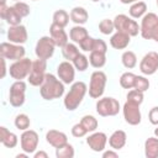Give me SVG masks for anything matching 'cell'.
<instances>
[{
  "instance_id": "cell-46",
  "label": "cell",
  "mask_w": 158,
  "mask_h": 158,
  "mask_svg": "<svg viewBox=\"0 0 158 158\" xmlns=\"http://www.w3.org/2000/svg\"><path fill=\"white\" fill-rule=\"evenodd\" d=\"M1 65H2V72H1V78H5L6 77V72L9 69H6V59L1 57Z\"/></svg>"
},
{
  "instance_id": "cell-15",
  "label": "cell",
  "mask_w": 158,
  "mask_h": 158,
  "mask_svg": "<svg viewBox=\"0 0 158 158\" xmlns=\"http://www.w3.org/2000/svg\"><path fill=\"white\" fill-rule=\"evenodd\" d=\"M57 75L64 84H73L75 78V68L72 62L63 60L57 67Z\"/></svg>"
},
{
  "instance_id": "cell-55",
  "label": "cell",
  "mask_w": 158,
  "mask_h": 158,
  "mask_svg": "<svg viewBox=\"0 0 158 158\" xmlns=\"http://www.w3.org/2000/svg\"><path fill=\"white\" fill-rule=\"evenodd\" d=\"M14 1H21V0H14Z\"/></svg>"
},
{
  "instance_id": "cell-43",
  "label": "cell",
  "mask_w": 158,
  "mask_h": 158,
  "mask_svg": "<svg viewBox=\"0 0 158 158\" xmlns=\"http://www.w3.org/2000/svg\"><path fill=\"white\" fill-rule=\"evenodd\" d=\"M93 51H99V52H102V53H106L107 52V44L104 40H100V38H95V42H94V48Z\"/></svg>"
},
{
  "instance_id": "cell-30",
  "label": "cell",
  "mask_w": 158,
  "mask_h": 158,
  "mask_svg": "<svg viewBox=\"0 0 158 158\" xmlns=\"http://www.w3.org/2000/svg\"><path fill=\"white\" fill-rule=\"evenodd\" d=\"M121 62L126 69H132L137 65V56L133 51H125L121 56Z\"/></svg>"
},
{
  "instance_id": "cell-24",
  "label": "cell",
  "mask_w": 158,
  "mask_h": 158,
  "mask_svg": "<svg viewBox=\"0 0 158 158\" xmlns=\"http://www.w3.org/2000/svg\"><path fill=\"white\" fill-rule=\"evenodd\" d=\"M70 21H73L75 25H84L89 20V14L83 6H75L69 12Z\"/></svg>"
},
{
  "instance_id": "cell-4",
  "label": "cell",
  "mask_w": 158,
  "mask_h": 158,
  "mask_svg": "<svg viewBox=\"0 0 158 158\" xmlns=\"http://www.w3.org/2000/svg\"><path fill=\"white\" fill-rule=\"evenodd\" d=\"M115 30L120 32H125L131 37H136L139 33V25L136 22L135 19L127 16L125 14H118L114 19Z\"/></svg>"
},
{
  "instance_id": "cell-35",
  "label": "cell",
  "mask_w": 158,
  "mask_h": 158,
  "mask_svg": "<svg viewBox=\"0 0 158 158\" xmlns=\"http://www.w3.org/2000/svg\"><path fill=\"white\" fill-rule=\"evenodd\" d=\"M14 125L17 130L20 131H25V130H28L30 126H31V120L28 117V115L26 114H19L16 115L15 120H14Z\"/></svg>"
},
{
  "instance_id": "cell-21",
  "label": "cell",
  "mask_w": 158,
  "mask_h": 158,
  "mask_svg": "<svg viewBox=\"0 0 158 158\" xmlns=\"http://www.w3.org/2000/svg\"><path fill=\"white\" fill-rule=\"evenodd\" d=\"M130 42H131V36L120 31H116L110 37V46L114 49H125L130 44Z\"/></svg>"
},
{
  "instance_id": "cell-13",
  "label": "cell",
  "mask_w": 158,
  "mask_h": 158,
  "mask_svg": "<svg viewBox=\"0 0 158 158\" xmlns=\"http://www.w3.org/2000/svg\"><path fill=\"white\" fill-rule=\"evenodd\" d=\"M158 26V16L154 12H147L142 20H141V25H139V35L142 36L143 40H151L153 31L156 30V27Z\"/></svg>"
},
{
  "instance_id": "cell-2",
  "label": "cell",
  "mask_w": 158,
  "mask_h": 158,
  "mask_svg": "<svg viewBox=\"0 0 158 158\" xmlns=\"http://www.w3.org/2000/svg\"><path fill=\"white\" fill-rule=\"evenodd\" d=\"M88 93V85L84 81H75L72 84L69 91L63 99V105L68 111H74L83 102L85 94Z\"/></svg>"
},
{
  "instance_id": "cell-32",
  "label": "cell",
  "mask_w": 158,
  "mask_h": 158,
  "mask_svg": "<svg viewBox=\"0 0 158 158\" xmlns=\"http://www.w3.org/2000/svg\"><path fill=\"white\" fill-rule=\"evenodd\" d=\"M75 154L74 147L70 143H64L63 146L56 148V157L57 158H73Z\"/></svg>"
},
{
  "instance_id": "cell-34",
  "label": "cell",
  "mask_w": 158,
  "mask_h": 158,
  "mask_svg": "<svg viewBox=\"0 0 158 158\" xmlns=\"http://www.w3.org/2000/svg\"><path fill=\"white\" fill-rule=\"evenodd\" d=\"M72 63H73L75 70H78V72H85V70L88 69L89 64H90V63H89V58H88L85 54H83V53H79V54L72 60Z\"/></svg>"
},
{
  "instance_id": "cell-5",
  "label": "cell",
  "mask_w": 158,
  "mask_h": 158,
  "mask_svg": "<svg viewBox=\"0 0 158 158\" xmlns=\"http://www.w3.org/2000/svg\"><path fill=\"white\" fill-rule=\"evenodd\" d=\"M32 68V60L30 58L23 57L22 59L14 60L9 67V74L15 80H23L28 78L30 72Z\"/></svg>"
},
{
  "instance_id": "cell-29",
  "label": "cell",
  "mask_w": 158,
  "mask_h": 158,
  "mask_svg": "<svg viewBox=\"0 0 158 158\" xmlns=\"http://www.w3.org/2000/svg\"><path fill=\"white\" fill-rule=\"evenodd\" d=\"M52 20H53L52 22H54V23H57V25H59V26H62V27H65V26H68V23H69L70 16H69V14H68L65 10L59 9V10H56V11L53 12Z\"/></svg>"
},
{
  "instance_id": "cell-44",
  "label": "cell",
  "mask_w": 158,
  "mask_h": 158,
  "mask_svg": "<svg viewBox=\"0 0 158 158\" xmlns=\"http://www.w3.org/2000/svg\"><path fill=\"white\" fill-rule=\"evenodd\" d=\"M148 120L152 125L158 126V106H154L148 112Z\"/></svg>"
},
{
  "instance_id": "cell-52",
  "label": "cell",
  "mask_w": 158,
  "mask_h": 158,
  "mask_svg": "<svg viewBox=\"0 0 158 158\" xmlns=\"http://www.w3.org/2000/svg\"><path fill=\"white\" fill-rule=\"evenodd\" d=\"M4 4H6V0H1V4L0 5H4Z\"/></svg>"
},
{
  "instance_id": "cell-31",
  "label": "cell",
  "mask_w": 158,
  "mask_h": 158,
  "mask_svg": "<svg viewBox=\"0 0 158 158\" xmlns=\"http://www.w3.org/2000/svg\"><path fill=\"white\" fill-rule=\"evenodd\" d=\"M79 48L77 47V44L73 42V43H67L64 47H62V56L64 57L65 60H69L72 62L78 54H79Z\"/></svg>"
},
{
  "instance_id": "cell-17",
  "label": "cell",
  "mask_w": 158,
  "mask_h": 158,
  "mask_svg": "<svg viewBox=\"0 0 158 158\" xmlns=\"http://www.w3.org/2000/svg\"><path fill=\"white\" fill-rule=\"evenodd\" d=\"M6 36H7L9 42H12V43H16V44H23L28 38L27 28L23 25L10 26L9 30H7Z\"/></svg>"
},
{
  "instance_id": "cell-25",
  "label": "cell",
  "mask_w": 158,
  "mask_h": 158,
  "mask_svg": "<svg viewBox=\"0 0 158 158\" xmlns=\"http://www.w3.org/2000/svg\"><path fill=\"white\" fill-rule=\"evenodd\" d=\"M89 36L88 30L83 26V25H75L69 30V38L72 40V42L74 43H80L83 40H85Z\"/></svg>"
},
{
  "instance_id": "cell-26",
  "label": "cell",
  "mask_w": 158,
  "mask_h": 158,
  "mask_svg": "<svg viewBox=\"0 0 158 158\" xmlns=\"http://www.w3.org/2000/svg\"><path fill=\"white\" fill-rule=\"evenodd\" d=\"M144 156L147 158H158V137H148L144 141Z\"/></svg>"
},
{
  "instance_id": "cell-37",
  "label": "cell",
  "mask_w": 158,
  "mask_h": 158,
  "mask_svg": "<svg viewBox=\"0 0 158 158\" xmlns=\"http://www.w3.org/2000/svg\"><path fill=\"white\" fill-rule=\"evenodd\" d=\"M99 31L102 33V35H112L115 30V23H114V20H110V19H104L99 22Z\"/></svg>"
},
{
  "instance_id": "cell-8",
  "label": "cell",
  "mask_w": 158,
  "mask_h": 158,
  "mask_svg": "<svg viewBox=\"0 0 158 158\" xmlns=\"http://www.w3.org/2000/svg\"><path fill=\"white\" fill-rule=\"evenodd\" d=\"M56 47L57 46H56V43H54V41L52 40L51 36H42L36 43L35 54L40 59L48 60V59H51L53 57Z\"/></svg>"
},
{
  "instance_id": "cell-49",
  "label": "cell",
  "mask_w": 158,
  "mask_h": 158,
  "mask_svg": "<svg viewBox=\"0 0 158 158\" xmlns=\"http://www.w3.org/2000/svg\"><path fill=\"white\" fill-rule=\"evenodd\" d=\"M122 4H125V5H128V4H133V2H136V1H139V0H120Z\"/></svg>"
},
{
  "instance_id": "cell-42",
  "label": "cell",
  "mask_w": 158,
  "mask_h": 158,
  "mask_svg": "<svg viewBox=\"0 0 158 158\" xmlns=\"http://www.w3.org/2000/svg\"><path fill=\"white\" fill-rule=\"evenodd\" d=\"M86 133H89V132L85 130V127H84L80 122L73 125V127H72V135H73L75 138L84 137V136H86Z\"/></svg>"
},
{
  "instance_id": "cell-16",
  "label": "cell",
  "mask_w": 158,
  "mask_h": 158,
  "mask_svg": "<svg viewBox=\"0 0 158 158\" xmlns=\"http://www.w3.org/2000/svg\"><path fill=\"white\" fill-rule=\"evenodd\" d=\"M109 138L106 136V133L104 132H91V135L88 136L86 138V144L89 146V148L94 152H102L106 147Z\"/></svg>"
},
{
  "instance_id": "cell-56",
  "label": "cell",
  "mask_w": 158,
  "mask_h": 158,
  "mask_svg": "<svg viewBox=\"0 0 158 158\" xmlns=\"http://www.w3.org/2000/svg\"><path fill=\"white\" fill-rule=\"evenodd\" d=\"M32 1H37V0H32Z\"/></svg>"
},
{
  "instance_id": "cell-40",
  "label": "cell",
  "mask_w": 158,
  "mask_h": 158,
  "mask_svg": "<svg viewBox=\"0 0 158 158\" xmlns=\"http://www.w3.org/2000/svg\"><path fill=\"white\" fill-rule=\"evenodd\" d=\"M12 6L15 7V10L17 11V14H19L21 17H27V16L30 15V12H31L30 6H28L26 2H23V1H16Z\"/></svg>"
},
{
  "instance_id": "cell-9",
  "label": "cell",
  "mask_w": 158,
  "mask_h": 158,
  "mask_svg": "<svg viewBox=\"0 0 158 158\" xmlns=\"http://www.w3.org/2000/svg\"><path fill=\"white\" fill-rule=\"evenodd\" d=\"M46 69H47V60L37 58L36 60L32 62V68L30 72V75L27 78L28 83L32 86H41L44 77H46Z\"/></svg>"
},
{
  "instance_id": "cell-23",
  "label": "cell",
  "mask_w": 158,
  "mask_h": 158,
  "mask_svg": "<svg viewBox=\"0 0 158 158\" xmlns=\"http://www.w3.org/2000/svg\"><path fill=\"white\" fill-rule=\"evenodd\" d=\"M0 142L6 147V148H15L19 143V137L9 131L5 126H1L0 127Z\"/></svg>"
},
{
  "instance_id": "cell-7",
  "label": "cell",
  "mask_w": 158,
  "mask_h": 158,
  "mask_svg": "<svg viewBox=\"0 0 158 158\" xmlns=\"http://www.w3.org/2000/svg\"><path fill=\"white\" fill-rule=\"evenodd\" d=\"M26 83L23 80H15L9 90V102L14 107H21L26 100Z\"/></svg>"
},
{
  "instance_id": "cell-54",
  "label": "cell",
  "mask_w": 158,
  "mask_h": 158,
  "mask_svg": "<svg viewBox=\"0 0 158 158\" xmlns=\"http://www.w3.org/2000/svg\"><path fill=\"white\" fill-rule=\"evenodd\" d=\"M156 4H157V6H158V0H156Z\"/></svg>"
},
{
  "instance_id": "cell-1",
  "label": "cell",
  "mask_w": 158,
  "mask_h": 158,
  "mask_svg": "<svg viewBox=\"0 0 158 158\" xmlns=\"http://www.w3.org/2000/svg\"><path fill=\"white\" fill-rule=\"evenodd\" d=\"M40 94L42 99L51 101L59 99L64 94V83L52 73H47L42 85L40 86Z\"/></svg>"
},
{
  "instance_id": "cell-39",
  "label": "cell",
  "mask_w": 158,
  "mask_h": 158,
  "mask_svg": "<svg viewBox=\"0 0 158 158\" xmlns=\"http://www.w3.org/2000/svg\"><path fill=\"white\" fill-rule=\"evenodd\" d=\"M133 89L143 91V93L147 91L149 89V80L143 75H136V81H135Z\"/></svg>"
},
{
  "instance_id": "cell-27",
  "label": "cell",
  "mask_w": 158,
  "mask_h": 158,
  "mask_svg": "<svg viewBox=\"0 0 158 158\" xmlns=\"http://www.w3.org/2000/svg\"><path fill=\"white\" fill-rule=\"evenodd\" d=\"M146 14H147V4L141 0L131 4L128 9V15L132 19H142Z\"/></svg>"
},
{
  "instance_id": "cell-51",
  "label": "cell",
  "mask_w": 158,
  "mask_h": 158,
  "mask_svg": "<svg viewBox=\"0 0 158 158\" xmlns=\"http://www.w3.org/2000/svg\"><path fill=\"white\" fill-rule=\"evenodd\" d=\"M154 136H156V137H158V126L154 128Z\"/></svg>"
},
{
  "instance_id": "cell-45",
  "label": "cell",
  "mask_w": 158,
  "mask_h": 158,
  "mask_svg": "<svg viewBox=\"0 0 158 158\" xmlns=\"http://www.w3.org/2000/svg\"><path fill=\"white\" fill-rule=\"evenodd\" d=\"M118 157V153L115 151V149H109V151H102V158H117Z\"/></svg>"
},
{
  "instance_id": "cell-18",
  "label": "cell",
  "mask_w": 158,
  "mask_h": 158,
  "mask_svg": "<svg viewBox=\"0 0 158 158\" xmlns=\"http://www.w3.org/2000/svg\"><path fill=\"white\" fill-rule=\"evenodd\" d=\"M0 17L9 25V26H16L21 25L22 17L17 14L14 6H7L6 4L0 5Z\"/></svg>"
},
{
  "instance_id": "cell-28",
  "label": "cell",
  "mask_w": 158,
  "mask_h": 158,
  "mask_svg": "<svg viewBox=\"0 0 158 158\" xmlns=\"http://www.w3.org/2000/svg\"><path fill=\"white\" fill-rule=\"evenodd\" d=\"M89 63L91 67L100 69L106 64V53L99 51H91L89 54Z\"/></svg>"
},
{
  "instance_id": "cell-47",
  "label": "cell",
  "mask_w": 158,
  "mask_h": 158,
  "mask_svg": "<svg viewBox=\"0 0 158 158\" xmlns=\"http://www.w3.org/2000/svg\"><path fill=\"white\" fill-rule=\"evenodd\" d=\"M33 158H48V154L44 151H38L33 153Z\"/></svg>"
},
{
  "instance_id": "cell-22",
  "label": "cell",
  "mask_w": 158,
  "mask_h": 158,
  "mask_svg": "<svg viewBox=\"0 0 158 158\" xmlns=\"http://www.w3.org/2000/svg\"><path fill=\"white\" fill-rule=\"evenodd\" d=\"M126 142H127V135L122 130L114 131L109 137V146L115 151H120L121 148H123L126 146Z\"/></svg>"
},
{
  "instance_id": "cell-38",
  "label": "cell",
  "mask_w": 158,
  "mask_h": 158,
  "mask_svg": "<svg viewBox=\"0 0 158 158\" xmlns=\"http://www.w3.org/2000/svg\"><path fill=\"white\" fill-rule=\"evenodd\" d=\"M127 101L130 102H133V104H137V105H141L143 102V91H139V90H136V89H132L127 93V96H126Z\"/></svg>"
},
{
  "instance_id": "cell-53",
  "label": "cell",
  "mask_w": 158,
  "mask_h": 158,
  "mask_svg": "<svg viewBox=\"0 0 158 158\" xmlns=\"http://www.w3.org/2000/svg\"><path fill=\"white\" fill-rule=\"evenodd\" d=\"M93 2H99V1H102V0H91Z\"/></svg>"
},
{
  "instance_id": "cell-41",
  "label": "cell",
  "mask_w": 158,
  "mask_h": 158,
  "mask_svg": "<svg viewBox=\"0 0 158 158\" xmlns=\"http://www.w3.org/2000/svg\"><path fill=\"white\" fill-rule=\"evenodd\" d=\"M94 42H95V38L91 37V36H88L85 40H83L80 43H79V47L81 51L84 52H91L93 48H94Z\"/></svg>"
},
{
  "instance_id": "cell-19",
  "label": "cell",
  "mask_w": 158,
  "mask_h": 158,
  "mask_svg": "<svg viewBox=\"0 0 158 158\" xmlns=\"http://www.w3.org/2000/svg\"><path fill=\"white\" fill-rule=\"evenodd\" d=\"M49 36L52 37V40L54 41L56 46L62 48L68 43V35L64 30V27L52 22L49 26Z\"/></svg>"
},
{
  "instance_id": "cell-48",
  "label": "cell",
  "mask_w": 158,
  "mask_h": 158,
  "mask_svg": "<svg viewBox=\"0 0 158 158\" xmlns=\"http://www.w3.org/2000/svg\"><path fill=\"white\" fill-rule=\"evenodd\" d=\"M151 40H153L154 42H157L158 43V26L156 27V30L153 31V33H152V37H151Z\"/></svg>"
},
{
  "instance_id": "cell-14",
  "label": "cell",
  "mask_w": 158,
  "mask_h": 158,
  "mask_svg": "<svg viewBox=\"0 0 158 158\" xmlns=\"http://www.w3.org/2000/svg\"><path fill=\"white\" fill-rule=\"evenodd\" d=\"M139 70L143 75H153L158 70V52L146 53L139 62Z\"/></svg>"
},
{
  "instance_id": "cell-12",
  "label": "cell",
  "mask_w": 158,
  "mask_h": 158,
  "mask_svg": "<svg viewBox=\"0 0 158 158\" xmlns=\"http://www.w3.org/2000/svg\"><path fill=\"white\" fill-rule=\"evenodd\" d=\"M122 115H123L125 121L131 126H137L142 121V114H141L139 105L130 102L127 100L122 106Z\"/></svg>"
},
{
  "instance_id": "cell-6",
  "label": "cell",
  "mask_w": 158,
  "mask_h": 158,
  "mask_svg": "<svg viewBox=\"0 0 158 158\" xmlns=\"http://www.w3.org/2000/svg\"><path fill=\"white\" fill-rule=\"evenodd\" d=\"M95 110L98 112V115L102 116V117H107V116H116L120 110V102L118 100H116L115 98H100L96 101L95 105Z\"/></svg>"
},
{
  "instance_id": "cell-3",
  "label": "cell",
  "mask_w": 158,
  "mask_h": 158,
  "mask_svg": "<svg viewBox=\"0 0 158 158\" xmlns=\"http://www.w3.org/2000/svg\"><path fill=\"white\" fill-rule=\"evenodd\" d=\"M107 83V77L102 70H95L90 75L89 81V96L91 99H100L104 95L105 86Z\"/></svg>"
},
{
  "instance_id": "cell-10",
  "label": "cell",
  "mask_w": 158,
  "mask_h": 158,
  "mask_svg": "<svg viewBox=\"0 0 158 158\" xmlns=\"http://www.w3.org/2000/svg\"><path fill=\"white\" fill-rule=\"evenodd\" d=\"M26 54V49L22 44H16L12 42H2L0 44V56L9 60L22 59Z\"/></svg>"
},
{
  "instance_id": "cell-36",
  "label": "cell",
  "mask_w": 158,
  "mask_h": 158,
  "mask_svg": "<svg viewBox=\"0 0 158 158\" xmlns=\"http://www.w3.org/2000/svg\"><path fill=\"white\" fill-rule=\"evenodd\" d=\"M80 123L85 127V130H86L88 132H94V131H96V128H98V126H99L98 120H96L93 115H84V116L81 117V120H80Z\"/></svg>"
},
{
  "instance_id": "cell-50",
  "label": "cell",
  "mask_w": 158,
  "mask_h": 158,
  "mask_svg": "<svg viewBox=\"0 0 158 158\" xmlns=\"http://www.w3.org/2000/svg\"><path fill=\"white\" fill-rule=\"evenodd\" d=\"M27 157H28V153H26V152L16 154V158H27Z\"/></svg>"
},
{
  "instance_id": "cell-33",
  "label": "cell",
  "mask_w": 158,
  "mask_h": 158,
  "mask_svg": "<svg viewBox=\"0 0 158 158\" xmlns=\"http://www.w3.org/2000/svg\"><path fill=\"white\" fill-rule=\"evenodd\" d=\"M135 81H136V74H133L131 72H125L120 77V85L123 89H127V90L133 89Z\"/></svg>"
},
{
  "instance_id": "cell-20",
  "label": "cell",
  "mask_w": 158,
  "mask_h": 158,
  "mask_svg": "<svg viewBox=\"0 0 158 158\" xmlns=\"http://www.w3.org/2000/svg\"><path fill=\"white\" fill-rule=\"evenodd\" d=\"M46 142L53 148H58L68 142V137L64 132L58 130H49L46 132Z\"/></svg>"
},
{
  "instance_id": "cell-11",
  "label": "cell",
  "mask_w": 158,
  "mask_h": 158,
  "mask_svg": "<svg viewBox=\"0 0 158 158\" xmlns=\"http://www.w3.org/2000/svg\"><path fill=\"white\" fill-rule=\"evenodd\" d=\"M38 133L33 130H25L22 131L21 136H20V146L22 152H26L28 154H32L36 152L37 147H38Z\"/></svg>"
}]
</instances>
